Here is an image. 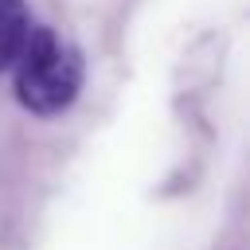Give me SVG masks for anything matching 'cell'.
I'll list each match as a JSON object with an SVG mask.
<instances>
[{
	"label": "cell",
	"mask_w": 250,
	"mask_h": 250,
	"mask_svg": "<svg viewBox=\"0 0 250 250\" xmlns=\"http://www.w3.org/2000/svg\"><path fill=\"white\" fill-rule=\"evenodd\" d=\"M16 98L23 109L39 113V117H51V113H62L78 90H82V78H86V66H82V51L66 39H59V31L51 27H35L27 31L20 55H16Z\"/></svg>",
	"instance_id": "cell-1"
},
{
	"label": "cell",
	"mask_w": 250,
	"mask_h": 250,
	"mask_svg": "<svg viewBox=\"0 0 250 250\" xmlns=\"http://www.w3.org/2000/svg\"><path fill=\"white\" fill-rule=\"evenodd\" d=\"M31 31V12L23 0H0V70H8Z\"/></svg>",
	"instance_id": "cell-2"
}]
</instances>
